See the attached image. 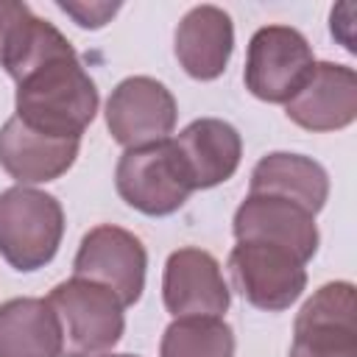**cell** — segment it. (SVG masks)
<instances>
[{"label": "cell", "instance_id": "cell-1", "mask_svg": "<svg viewBox=\"0 0 357 357\" xmlns=\"http://www.w3.org/2000/svg\"><path fill=\"white\" fill-rule=\"evenodd\" d=\"M0 67L17 84L14 117L33 131L81 139L98 114V89L53 22L28 8L8 31Z\"/></svg>", "mask_w": 357, "mask_h": 357}, {"label": "cell", "instance_id": "cell-2", "mask_svg": "<svg viewBox=\"0 0 357 357\" xmlns=\"http://www.w3.org/2000/svg\"><path fill=\"white\" fill-rule=\"evenodd\" d=\"M64 237V209L56 195L33 187L0 192V254L17 271L45 268Z\"/></svg>", "mask_w": 357, "mask_h": 357}, {"label": "cell", "instance_id": "cell-3", "mask_svg": "<svg viewBox=\"0 0 357 357\" xmlns=\"http://www.w3.org/2000/svg\"><path fill=\"white\" fill-rule=\"evenodd\" d=\"M47 304L61 324V357H98L106 354L126 329L123 301L103 284L73 276L47 293Z\"/></svg>", "mask_w": 357, "mask_h": 357}, {"label": "cell", "instance_id": "cell-4", "mask_svg": "<svg viewBox=\"0 0 357 357\" xmlns=\"http://www.w3.org/2000/svg\"><path fill=\"white\" fill-rule=\"evenodd\" d=\"M114 187L128 206L151 218L173 215L195 192L173 139L126 148L114 170Z\"/></svg>", "mask_w": 357, "mask_h": 357}, {"label": "cell", "instance_id": "cell-5", "mask_svg": "<svg viewBox=\"0 0 357 357\" xmlns=\"http://www.w3.org/2000/svg\"><path fill=\"white\" fill-rule=\"evenodd\" d=\"M315 64L307 36L290 25L259 28L245 53V89L265 103H287L310 78Z\"/></svg>", "mask_w": 357, "mask_h": 357}, {"label": "cell", "instance_id": "cell-6", "mask_svg": "<svg viewBox=\"0 0 357 357\" xmlns=\"http://www.w3.org/2000/svg\"><path fill=\"white\" fill-rule=\"evenodd\" d=\"M229 273L234 290L265 312L287 310L307 287L304 262L287 248L259 240H237L229 254Z\"/></svg>", "mask_w": 357, "mask_h": 357}, {"label": "cell", "instance_id": "cell-7", "mask_svg": "<svg viewBox=\"0 0 357 357\" xmlns=\"http://www.w3.org/2000/svg\"><path fill=\"white\" fill-rule=\"evenodd\" d=\"M287 357H357V293L351 282L318 287L293 321Z\"/></svg>", "mask_w": 357, "mask_h": 357}, {"label": "cell", "instance_id": "cell-8", "mask_svg": "<svg viewBox=\"0 0 357 357\" xmlns=\"http://www.w3.org/2000/svg\"><path fill=\"white\" fill-rule=\"evenodd\" d=\"M145 268L148 251L142 240L134 231L112 223L89 229L73 259L75 276L109 287L123 301V307L139 301L145 290Z\"/></svg>", "mask_w": 357, "mask_h": 357}, {"label": "cell", "instance_id": "cell-9", "mask_svg": "<svg viewBox=\"0 0 357 357\" xmlns=\"http://www.w3.org/2000/svg\"><path fill=\"white\" fill-rule=\"evenodd\" d=\"M178 106L173 92L148 75L120 81L106 100V128L123 148H142L170 139Z\"/></svg>", "mask_w": 357, "mask_h": 357}, {"label": "cell", "instance_id": "cell-10", "mask_svg": "<svg viewBox=\"0 0 357 357\" xmlns=\"http://www.w3.org/2000/svg\"><path fill=\"white\" fill-rule=\"evenodd\" d=\"M231 231L237 240H259V243L282 245L290 254H296L304 265L315 257L321 240L315 215L310 209H304L290 198L268 195V192L245 195V201L234 212Z\"/></svg>", "mask_w": 357, "mask_h": 357}, {"label": "cell", "instance_id": "cell-11", "mask_svg": "<svg viewBox=\"0 0 357 357\" xmlns=\"http://www.w3.org/2000/svg\"><path fill=\"white\" fill-rule=\"evenodd\" d=\"M165 310L173 318L184 315H223L229 310L231 293L220 273L218 259L195 245L178 248L165 262L162 276Z\"/></svg>", "mask_w": 357, "mask_h": 357}, {"label": "cell", "instance_id": "cell-12", "mask_svg": "<svg viewBox=\"0 0 357 357\" xmlns=\"http://www.w3.org/2000/svg\"><path fill=\"white\" fill-rule=\"evenodd\" d=\"M284 114L307 131H340L357 117V73L346 64L315 61L304 86L284 103Z\"/></svg>", "mask_w": 357, "mask_h": 357}, {"label": "cell", "instance_id": "cell-13", "mask_svg": "<svg viewBox=\"0 0 357 357\" xmlns=\"http://www.w3.org/2000/svg\"><path fill=\"white\" fill-rule=\"evenodd\" d=\"M78 148L81 139L33 131L20 117H8L0 128V167L22 187L64 176L73 167Z\"/></svg>", "mask_w": 357, "mask_h": 357}, {"label": "cell", "instance_id": "cell-14", "mask_svg": "<svg viewBox=\"0 0 357 357\" xmlns=\"http://www.w3.org/2000/svg\"><path fill=\"white\" fill-rule=\"evenodd\" d=\"M176 59L195 81H215L223 75L234 50L231 17L218 6L190 8L176 28Z\"/></svg>", "mask_w": 357, "mask_h": 357}, {"label": "cell", "instance_id": "cell-15", "mask_svg": "<svg viewBox=\"0 0 357 357\" xmlns=\"http://www.w3.org/2000/svg\"><path fill=\"white\" fill-rule=\"evenodd\" d=\"M176 148L184 159V167L195 190H209L229 181L243 156V139L237 128L218 117L192 120L176 139Z\"/></svg>", "mask_w": 357, "mask_h": 357}, {"label": "cell", "instance_id": "cell-16", "mask_svg": "<svg viewBox=\"0 0 357 357\" xmlns=\"http://www.w3.org/2000/svg\"><path fill=\"white\" fill-rule=\"evenodd\" d=\"M61 324L47 298L0 304V357H61Z\"/></svg>", "mask_w": 357, "mask_h": 357}, {"label": "cell", "instance_id": "cell-17", "mask_svg": "<svg viewBox=\"0 0 357 357\" xmlns=\"http://www.w3.org/2000/svg\"><path fill=\"white\" fill-rule=\"evenodd\" d=\"M251 192H268V195H282L312 215H318L329 198V176L326 170L301 153H287V151H273L262 156L254 170H251Z\"/></svg>", "mask_w": 357, "mask_h": 357}, {"label": "cell", "instance_id": "cell-18", "mask_svg": "<svg viewBox=\"0 0 357 357\" xmlns=\"http://www.w3.org/2000/svg\"><path fill=\"white\" fill-rule=\"evenodd\" d=\"M159 357H234V332L218 315H184L165 329Z\"/></svg>", "mask_w": 357, "mask_h": 357}, {"label": "cell", "instance_id": "cell-19", "mask_svg": "<svg viewBox=\"0 0 357 357\" xmlns=\"http://www.w3.org/2000/svg\"><path fill=\"white\" fill-rule=\"evenodd\" d=\"M64 14H70L81 28H103L120 8V3H59Z\"/></svg>", "mask_w": 357, "mask_h": 357}, {"label": "cell", "instance_id": "cell-20", "mask_svg": "<svg viewBox=\"0 0 357 357\" xmlns=\"http://www.w3.org/2000/svg\"><path fill=\"white\" fill-rule=\"evenodd\" d=\"M28 11L25 3H17V0H0V53H3V45L8 39V31L14 28V22Z\"/></svg>", "mask_w": 357, "mask_h": 357}, {"label": "cell", "instance_id": "cell-21", "mask_svg": "<svg viewBox=\"0 0 357 357\" xmlns=\"http://www.w3.org/2000/svg\"><path fill=\"white\" fill-rule=\"evenodd\" d=\"M98 357H134V354H98Z\"/></svg>", "mask_w": 357, "mask_h": 357}]
</instances>
